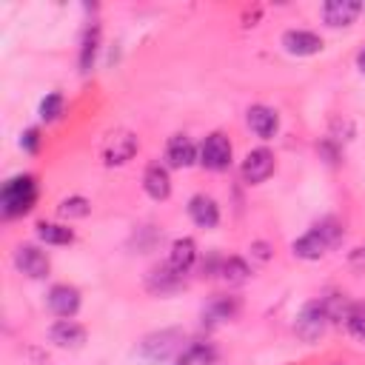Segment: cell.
I'll return each instance as SVG.
<instances>
[{
	"label": "cell",
	"instance_id": "obj_18",
	"mask_svg": "<svg viewBox=\"0 0 365 365\" xmlns=\"http://www.w3.org/2000/svg\"><path fill=\"white\" fill-rule=\"evenodd\" d=\"M194 262H197V242L191 237H177L168 248V265L174 271L185 274V271L194 268Z\"/></svg>",
	"mask_w": 365,
	"mask_h": 365
},
{
	"label": "cell",
	"instance_id": "obj_27",
	"mask_svg": "<svg viewBox=\"0 0 365 365\" xmlns=\"http://www.w3.org/2000/svg\"><path fill=\"white\" fill-rule=\"evenodd\" d=\"M311 231H317V234L325 240V245H328V248H331V245H336V242H339V237H342V225H339V220H334V217L319 220Z\"/></svg>",
	"mask_w": 365,
	"mask_h": 365
},
{
	"label": "cell",
	"instance_id": "obj_3",
	"mask_svg": "<svg viewBox=\"0 0 365 365\" xmlns=\"http://www.w3.org/2000/svg\"><path fill=\"white\" fill-rule=\"evenodd\" d=\"M137 148H140L137 134L128 131V128H117V131H111V134L103 140V145H100V160H103V165H108V168L125 165L128 160H134Z\"/></svg>",
	"mask_w": 365,
	"mask_h": 365
},
{
	"label": "cell",
	"instance_id": "obj_12",
	"mask_svg": "<svg viewBox=\"0 0 365 365\" xmlns=\"http://www.w3.org/2000/svg\"><path fill=\"white\" fill-rule=\"evenodd\" d=\"M362 14V3L356 0H328L322 3V20L331 29H345Z\"/></svg>",
	"mask_w": 365,
	"mask_h": 365
},
{
	"label": "cell",
	"instance_id": "obj_5",
	"mask_svg": "<svg viewBox=\"0 0 365 365\" xmlns=\"http://www.w3.org/2000/svg\"><path fill=\"white\" fill-rule=\"evenodd\" d=\"M325 328H328V314H325L322 302H319V299L305 302L302 311H299L297 319H294V334H297L302 342L311 345V342H317V339L325 334Z\"/></svg>",
	"mask_w": 365,
	"mask_h": 365
},
{
	"label": "cell",
	"instance_id": "obj_31",
	"mask_svg": "<svg viewBox=\"0 0 365 365\" xmlns=\"http://www.w3.org/2000/svg\"><path fill=\"white\" fill-rule=\"evenodd\" d=\"M174 365H194V362H191V356H188V354L182 351V354H180V356L174 359Z\"/></svg>",
	"mask_w": 365,
	"mask_h": 365
},
{
	"label": "cell",
	"instance_id": "obj_13",
	"mask_svg": "<svg viewBox=\"0 0 365 365\" xmlns=\"http://www.w3.org/2000/svg\"><path fill=\"white\" fill-rule=\"evenodd\" d=\"M194 160H200V151L191 143V137L188 134H171L165 143V163L171 168H188V165H194Z\"/></svg>",
	"mask_w": 365,
	"mask_h": 365
},
{
	"label": "cell",
	"instance_id": "obj_29",
	"mask_svg": "<svg viewBox=\"0 0 365 365\" xmlns=\"http://www.w3.org/2000/svg\"><path fill=\"white\" fill-rule=\"evenodd\" d=\"M251 254L257 257V259H271V245L268 242H262V240H257V242H251Z\"/></svg>",
	"mask_w": 365,
	"mask_h": 365
},
{
	"label": "cell",
	"instance_id": "obj_32",
	"mask_svg": "<svg viewBox=\"0 0 365 365\" xmlns=\"http://www.w3.org/2000/svg\"><path fill=\"white\" fill-rule=\"evenodd\" d=\"M351 259H365V248H356V251L351 254Z\"/></svg>",
	"mask_w": 365,
	"mask_h": 365
},
{
	"label": "cell",
	"instance_id": "obj_6",
	"mask_svg": "<svg viewBox=\"0 0 365 365\" xmlns=\"http://www.w3.org/2000/svg\"><path fill=\"white\" fill-rule=\"evenodd\" d=\"M274 168H277L274 151L265 148V145H259V148H251V151L242 157L240 177H242V182H248V185H259V182H265V180L274 174Z\"/></svg>",
	"mask_w": 365,
	"mask_h": 365
},
{
	"label": "cell",
	"instance_id": "obj_15",
	"mask_svg": "<svg viewBox=\"0 0 365 365\" xmlns=\"http://www.w3.org/2000/svg\"><path fill=\"white\" fill-rule=\"evenodd\" d=\"M143 191H145L151 200H157V202L168 200V197H171V174H168V165L151 163V165L143 171Z\"/></svg>",
	"mask_w": 365,
	"mask_h": 365
},
{
	"label": "cell",
	"instance_id": "obj_10",
	"mask_svg": "<svg viewBox=\"0 0 365 365\" xmlns=\"http://www.w3.org/2000/svg\"><path fill=\"white\" fill-rule=\"evenodd\" d=\"M282 48L294 57H311L322 51V37L308 29H288L282 34Z\"/></svg>",
	"mask_w": 365,
	"mask_h": 365
},
{
	"label": "cell",
	"instance_id": "obj_21",
	"mask_svg": "<svg viewBox=\"0 0 365 365\" xmlns=\"http://www.w3.org/2000/svg\"><path fill=\"white\" fill-rule=\"evenodd\" d=\"M240 314V299L237 297H211V302L202 308V319L208 322H225V319H234Z\"/></svg>",
	"mask_w": 365,
	"mask_h": 365
},
{
	"label": "cell",
	"instance_id": "obj_23",
	"mask_svg": "<svg viewBox=\"0 0 365 365\" xmlns=\"http://www.w3.org/2000/svg\"><path fill=\"white\" fill-rule=\"evenodd\" d=\"M57 214L63 220H83V217L91 214V202L86 197H80V194H71V197H63L57 202Z\"/></svg>",
	"mask_w": 365,
	"mask_h": 365
},
{
	"label": "cell",
	"instance_id": "obj_30",
	"mask_svg": "<svg viewBox=\"0 0 365 365\" xmlns=\"http://www.w3.org/2000/svg\"><path fill=\"white\" fill-rule=\"evenodd\" d=\"M356 68L365 74V46H362V48H359V54H356Z\"/></svg>",
	"mask_w": 365,
	"mask_h": 365
},
{
	"label": "cell",
	"instance_id": "obj_1",
	"mask_svg": "<svg viewBox=\"0 0 365 365\" xmlns=\"http://www.w3.org/2000/svg\"><path fill=\"white\" fill-rule=\"evenodd\" d=\"M37 177L34 174H14L3 182L0 188V211L6 220H14V217H23L34 208L37 202Z\"/></svg>",
	"mask_w": 365,
	"mask_h": 365
},
{
	"label": "cell",
	"instance_id": "obj_9",
	"mask_svg": "<svg viewBox=\"0 0 365 365\" xmlns=\"http://www.w3.org/2000/svg\"><path fill=\"white\" fill-rule=\"evenodd\" d=\"M245 123H248V128H251L259 140H274L277 131H279V114H277L271 106H262V103L248 106Z\"/></svg>",
	"mask_w": 365,
	"mask_h": 365
},
{
	"label": "cell",
	"instance_id": "obj_8",
	"mask_svg": "<svg viewBox=\"0 0 365 365\" xmlns=\"http://www.w3.org/2000/svg\"><path fill=\"white\" fill-rule=\"evenodd\" d=\"M80 302H83L80 288H74V285H68V282H54V285L48 288V294H46L48 311H51L54 317H60V319H74V314L80 311Z\"/></svg>",
	"mask_w": 365,
	"mask_h": 365
},
{
	"label": "cell",
	"instance_id": "obj_7",
	"mask_svg": "<svg viewBox=\"0 0 365 365\" xmlns=\"http://www.w3.org/2000/svg\"><path fill=\"white\" fill-rule=\"evenodd\" d=\"M11 259H14V268H17L20 274H26L29 279H46L48 271H51L48 254H46L40 245H31V242L17 245L14 254H11Z\"/></svg>",
	"mask_w": 365,
	"mask_h": 365
},
{
	"label": "cell",
	"instance_id": "obj_16",
	"mask_svg": "<svg viewBox=\"0 0 365 365\" xmlns=\"http://www.w3.org/2000/svg\"><path fill=\"white\" fill-rule=\"evenodd\" d=\"M86 336H88V331L80 322H74V319H57L48 328V339L57 348H83L86 345Z\"/></svg>",
	"mask_w": 365,
	"mask_h": 365
},
{
	"label": "cell",
	"instance_id": "obj_28",
	"mask_svg": "<svg viewBox=\"0 0 365 365\" xmlns=\"http://www.w3.org/2000/svg\"><path fill=\"white\" fill-rule=\"evenodd\" d=\"M40 128L37 125H29V128H23V134H20V148L26 151V154H37L40 151Z\"/></svg>",
	"mask_w": 365,
	"mask_h": 365
},
{
	"label": "cell",
	"instance_id": "obj_17",
	"mask_svg": "<svg viewBox=\"0 0 365 365\" xmlns=\"http://www.w3.org/2000/svg\"><path fill=\"white\" fill-rule=\"evenodd\" d=\"M100 23H88L83 37H80V51H77V66H80V74H88L97 63V51H100Z\"/></svg>",
	"mask_w": 365,
	"mask_h": 365
},
{
	"label": "cell",
	"instance_id": "obj_22",
	"mask_svg": "<svg viewBox=\"0 0 365 365\" xmlns=\"http://www.w3.org/2000/svg\"><path fill=\"white\" fill-rule=\"evenodd\" d=\"M220 279L228 285H242L251 279V265L242 257H222L220 262Z\"/></svg>",
	"mask_w": 365,
	"mask_h": 365
},
{
	"label": "cell",
	"instance_id": "obj_11",
	"mask_svg": "<svg viewBox=\"0 0 365 365\" xmlns=\"http://www.w3.org/2000/svg\"><path fill=\"white\" fill-rule=\"evenodd\" d=\"M182 277H185V274H180V271H174L168 262H163V265H154V268L145 274V288H148V294L165 297V294H174V291L182 288Z\"/></svg>",
	"mask_w": 365,
	"mask_h": 365
},
{
	"label": "cell",
	"instance_id": "obj_24",
	"mask_svg": "<svg viewBox=\"0 0 365 365\" xmlns=\"http://www.w3.org/2000/svg\"><path fill=\"white\" fill-rule=\"evenodd\" d=\"M342 325L348 328L351 336H356V339L365 345V302H351V308H348Z\"/></svg>",
	"mask_w": 365,
	"mask_h": 365
},
{
	"label": "cell",
	"instance_id": "obj_4",
	"mask_svg": "<svg viewBox=\"0 0 365 365\" xmlns=\"http://www.w3.org/2000/svg\"><path fill=\"white\" fill-rule=\"evenodd\" d=\"M234 160V148L231 140L222 131H211L202 143H200V165L208 171H225Z\"/></svg>",
	"mask_w": 365,
	"mask_h": 365
},
{
	"label": "cell",
	"instance_id": "obj_19",
	"mask_svg": "<svg viewBox=\"0 0 365 365\" xmlns=\"http://www.w3.org/2000/svg\"><path fill=\"white\" fill-rule=\"evenodd\" d=\"M291 251H294V257H299V259H305V262H317V259L325 257L328 245H325V240H322L317 231H305L302 237H297V240L291 242Z\"/></svg>",
	"mask_w": 365,
	"mask_h": 365
},
{
	"label": "cell",
	"instance_id": "obj_2",
	"mask_svg": "<svg viewBox=\"0 0 365 365\" xmlns=\"http://www.w3.org/2000/svg\"><path fill=\"white\" fill-rule=\"evenodd\" d=\"M188 348L185 342V334L182 328H160V331H151L140 339L137 345V354L145 359V362H168V359H177L182 351Z\"/></svg>",
	"mask_w": 365,
	"mask_h": 365
},
{
	"label": "cell",
	"instance_id": "obj_25",
	"mask_svg": "<svg viewBox=\"0 0 365 365\" xmlns=\"http://www.w3.org/2000/svg\"><path fill=\"white\" fill-rule=\"evenodd\" d=\"M185 354H188L191 362H197V365H214V362H217V348H214L208 339H194V342H188Z\"/></svg>",
	"mask_w": 365,
	"mask_h": 365
},
{
	"label": "cell",
	"instance_id": "obj_20",
	"mask_svg": "<svg viewBox=\"0 0 365 365\" xmlns=\"http://www.w3.org/2000/svg\"><path fill=\"white\" fill-rule=\"evenodd\" d=\"M34 234L40 242L46 245H71L74 242V228L63 225V222H48V220H40L34 225Z\"/></svg>",
	"mask_w": 365,
	"mask_h": 365
},
{
	"label": "cell",
	"instance_id": "obj_14",
	"mask_svg": "<svg viewBox=\"0 0 365 365\" xmlns=\"http://www.w3.org/2000/svg\"><path fill=\"white\" fill-rule=\"evenodd\" d=\"M188 217L197 228H217L220 225V205L211 194H194L188 200Z\"/></svg>",
	"mask_w": 365,
	"mask_h": 365
},
{
	"label": "cell",
	"instance_id": "obj_26",
	"mask_svg": "<svg viewBox=\"0 0 365 365\" xmlns=\"http://www.w3.org/2000/svg\"><path fill=\"white\" fill-rule=\"evenodd\" d=\"M63 106H66V100H63V94H60V91L46 94V97L40 100V120H43V123H54V120H60Z\"/></svg>",
	"mask_w": 365,
	"mask_h": 365
}]
</instances>
